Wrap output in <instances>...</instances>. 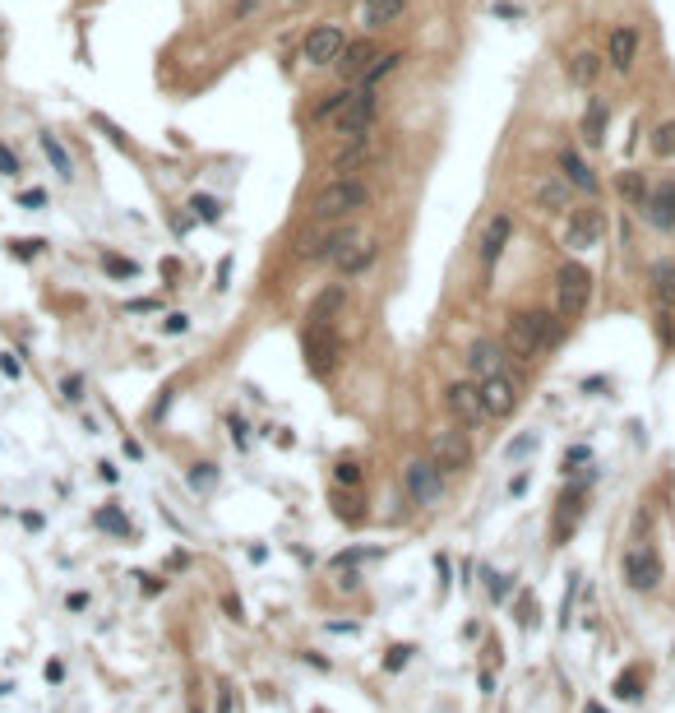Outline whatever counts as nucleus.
I'll return each instance as SVG.
<instances>
[{"label": "nucleus", "instance_id": "6e6d98bb", "mask_svg": "<svg viewBox=\"0 0 675 713\" xmlns=\"http://www.w3.org/2000/svg\"><path fill=\"white\" fill-rule=\"evenodd\" d=\"M583 713H611V709H606V704H597V699H587V704H583Z\"/></svg>", "mask_w": 675, "mask_h": 713}, {"label": "nucleus", "instance_id": "0eeeda50", "mask_svg": "<svg viewBox=\"0 0 675 713\" xmlns=\"http://www.w3.org/2000/svg\"><path fill=\"white\" fill-rule=\"evenodd\" d=\"M430 459H435V468L440 473H462V468L472 464V440H467V431H458V426H444V431H435L430 435Z\"/></svg>", "mask_w": 675, "mask_h": 713}, {"label": "nucleus", "instance_id": "4468645a", "mask_svg": "<svg viewBox=\"0 0 675 713\" xmlns=\"http://www.w3.org/2000/svg\"><path fill=\"white\" fill-rule=\"evenodd\" d=\"M634 61H638V28L615 23V28L606 32V65H611L615 75H629Z\"/></svg>", "mask_w": 675, "mask_h": 713}, {"label": "nucleus", "instance_id": "cd10ccee", "mask_svg": "<svg viewBox=\"0 0 675 713\" xmlns=\"http://www.w3.org/2000/svg\"><path fill=\"white\" fill-rule=\"evenodd\" d=\"M402 61H407L402 51H389V56H375V65H370L366 75H361V88H380V84H384V79H389V75H393V70H398Z\"/></svg>", "mask_w": 675, "mask_h": 713}, {"label": "nucleus", "instance_id": "79ce46f5", "mask_svg": "<svg viewBox=\"0 0 675 713\" xmlns=\"http://www.w3.org/2000/svg\"><path fill=\"white\" fill-rule=\"evenodd\" d=\"M574 598H578V574H569L565 584V602H560V625L569 630V611H574Z\"/></svg>", "mask_w": 675, "mask_h": 713}, {"label": "nucleus", "instance_id": "c85d7f7f", "mask_svg": "<svg viewBox=\"0 0 675 713\" xmlns=\"http://www.w3.org/2000/svg\"><path fill=\"white\" fill-rule=\"evenodd\" d=\"M615 186H620V195H625L634 209H643V204H647V190H652V186L643 181V171H634V167L620 171V181H615Z\"/></svg>", "mask_w": 675, "mask_h": 713}, {"label": "nucleus", "instance_id": "4be33fe9", "mask_svg": "<svg viewBox=\"0 0 675 713\" xmlns=\"http://www.w3.org/2000/svg\"><path fill=\"white\" fill-rule=\"evenodd\" d=\"M601 70H606V61H601L597 51H578L574 61H565V75H569L574 88H592V84L601 79Z\"/></svg>", "mask_w": 675, "mask_h": 713}, {"label": "nucleus", "instance_id": "5fc2aeb1", "mask_svg": "<svg viewBox=\"0 0 675 713\" xmlns=\"http://www.w3.org/2000/svg\"><path fill=\"white\" fill-rule=\"evenodd\" d=\"M522 491H527V473H518V477L509 482V496H522Z\"/></svg>", "mask_w": 675, "mask_h": 713}, {"label": "nucleus", "instance_id": "c03bdc74", "mask_svg": "<svg viewBox=\"0 0 675 713\" xmlns=\"http://www.w3.org/2000/svg\"><path fill=\"white\" fill-rule=\"evenodd\" d=\"M407 658H412V649H407V644L389 649V658H384V672H398V667H407Z\"/></svg>", "mask_w": 675, "mask_h": 713}, {"label": "nucleus", "instance_id": "72a5a7b5", "mask_svg": "<svg viewBox=\"0 0 675 713\" xmlns=\"http://www.w3.org/2000/svg\"><path fill=\"white\" fill-rule=\"evenodd\" d=\"M652 153L657 158H675V121H661L652 135Z\"/></svg>", "mask_w": 675, "mask_h": 713}, {"label": "nucleus", "instance_id": "4c0bfd02", "mask_svg": "<svg viewBox=\"0 0 675 713\" xmlns=\"http://www.w3.org/2000/svg\"><path fill=\"white\" fill-rule=\"evenodd\" d=\"M333 482L338 486H356V482H361V464H352V459L333 464Z\"/></svg>", "mask_w": 675, "mask_h": 713}, {"label": "nucleus", "instance_id": "09e8293b", "mask_svg": "<svg viewBox=\"0 0 675 713\" xmlns=\"http://www.w3.org/2000/svg\"><path fill=\"white\" fill-rule=\"evenodd\" d=\"M19 204H23V209H42V204H46V190H23V195H19Z\"/></svg>", "mask_w": 675, "mask_h": 713}, {"label": "nucleus", "instance_id": "c756f323", "mask_svg": "<svg viewBox=\"0 0 675 713\" xmlns=\"http://www.w3.org/2000/svg\"><path fill=\"white\" fill-rule=\"evenodd\" d=\"M361 162H366V140H347V149L333 158V171L338 176H356Z\"/></svg>", "mask_w": 675, "mask_h": 713}, {"label": "nucleus", "instance_id": "58836bf2", "mask_svg": "<svg viewBox=\"0 0 675 713\" xmlns=\"http://www.w3.org/2000/svg\"><path fill=\"white\" fill-rule=\"evenodd\" d=\"M97 528H107V533H121V538H125V533H130V519H125L121 510H102V514H97Z\"/></svg>", "mask_w": 675, "mask_h": 713}, {"label": "nucleus", "instance_id": "a19ab883", "mask_svg": "<svg viewBox=\"0 0 675 713\" xmlns=\"http://www.w3.org/2000/svg\"><path fill=\"white\" fill-rule=\"evenodd\" d=\"M213 477H217L213 464H195V473H190V486H195V491H208V486H213Z\"/></svg>", "mask_w": 675, "mask_h": 713}, {"label": "nucleus", "instance_id": "393cba45", "mask_svg": "<svg viewBox=\"0 0 675 713\" xmlns=\"http://www.w3.org/2000/svg\"><path fill=\"white\" fill-rule=\"evenodd\" d=\"M643 685H647V667H643V663H629L625 672H620V676H615V685H611V690H615V699L634 704V699L643 695Z\"/></svg>", "mask_w": 675, "mask_h": 713}, {"label": "nucleus", "instance_id": "de8ad7c7", "mask_svg": "<svg viewBox=\"0 0 675 713\" xmlns=\"http://www.w3.org/2000/svg\"><path fill=\"white\" fill-rule=\"evenodd\" d=\"M0 176H19V158L0 144Z\"/></svg>", "mask_w": 675, "mask_h": 713}, {"label": "nucleus", "instance_id": "2f4dec72", "mask_svg": "<svg viewBox=\"0 0 675 713\" xmlns=\"http://www.w3.org/2000/svg\"><path fill=\"white\" fill-rule=\"evenodd\" d=\"M333 514H338V519H347V524H361V519H366V500L356 496V491H352V496L338 491V496H333Z\"/></svg>", "mask_w": 675, "mask_h": 713}, {"label": "nucleus", "instance_id": "c9c22d12", "mask_svg": "<svg viewBox=\"0 0 675 713\" xmlns=\"http://www.w3.org/2000/svg\"><path fill=\"white\" fill-rule=\"evenodd\" d=\"M102 269H107L111 278H135V274H139V264H135V260H121V255H111V250L102 255Z\"/></svg>", "mask_w": 675, "mask_h": 713}, {"label": "nucleus", "instance_id": "8fccbe9b", "mask_svg": "<svg viewBox=\"0 0 675 713\" xmlns=\"http://www.w3.org/2000/svg\"><path fill=\"white\" fill-rule=\"evenodd\" d=\"M227 431H231V440H236V445H246V440H250V435H246V421H241V417H227Z\"/></svg>", "mask_w": 675, "mask_h": 713}, {"label": "nucleus", "instance_id": "3c124183", "mask_svg": "<svg viewBox=\"0 0 675 713\" xmlns=\"http://www.w3.org/2000/svg\"><path fill=\"white\" fill-rule=\"evenodd\" d=\"M162 329H167V334H185L190 320H185V315H167V325H162Z\"/></svg>", "mask_w": 675, "mask_h": 713}, {"label": "nucleus", "instance_id": "ddd939ff", "mask_svg": "<svg viewBox=\"0 0 675 713\" xmlns=\"http://www.w3.org/2000/svg\"><path fill=\"white\" fill-rule=\"evenodd\" d=\"M467 371H472V380L509 375V352H505V343H495V339H476L472 348H467Z\"/></svg>", "mask_w": 675, "mask_h": 713}, {"label": "nucleus", "instance_id": "e433bc0d", "mask_svg": "<svg viewBox=\"0 0 675 713\" xmlns=\"http://www.w3.org/2000/svg\"><path fill=\"white\" fill-rule=\"evenodd\" d=\"M347 97H352V88H338V93H329L320 107H315V121H329L333 111H342V107H347Z\"/></svg>", "mask_w": 675, "mask_h": 713}, {"label": "nucleus", "instance_id": "37998d69", "mask_svg": "<svg viewBox=\"0 0 675 713\" xmlns=\"http://www.w3.org/2000/svg\"><path fill=\"white\" fill-rule=\"evenodd\" d=\"M370 551H361V546H352V551H338L333 556V570H352V565H361Z\"/></svg>", "mask_w": 675, "mask_h": 713}, {"label": "nucleus", "instance_id": "4d7b16f0", "mask_svg": "<svg viewBox=\"0 0 675 713\" xmlns=\"http://www.w3.org/2000/svg\"><path fill=\"white\" fill-rule=\"evenodd\" d=\"M217 713H231V695L222 690V699H217Z\"/></svg>", "mask_w": 675, "mask_h": 713}, {"label": "nucleus", "instance_id": "bf43d9fd", "mask_svg": "<svg viewBox=\"0 0 675 713\" xmlns=\"http://www.w3.org/2000/svg\"><path fill=\"white\" fill-rule=\"evenodd\" d=\"M671 339H675V334H671Z\"/></svg>", "mask_w": 675, "mask_h": 713}, {"label": "nucleus", "instance_id": "ea45409f", "mask_svg": "<svg viewBox=\"0 0 675 713\" xmlns=\"http://www.w3.org/2000/svg\"><path fill=\"white\" fill-rule=\"evenodd\" d=\"M486 589H491L495 602H505L509 593H513V574H486Z\"/></svg>", "mask_w": 675, "mask_h": 713}, {"label": "nucleus", "instance_id": "603ef678", "mask_svg": "<svg viewBox=\"0 0 675 713\" xmlns=\"http://www.w3.org/2000/svg\"><path fill=\"white\" fill-rule=\"evenodd\" d=\"M79 389H84V380H79V375H70V380H65V399H84Z\"/></svg>", "mask_w": 675, "mask_h": 713}, {"label": "nucleus", "instance_id": "a18cd8bd", "mask_svg": "<svg viewBox=\"0 0 675 713\" xmlns=\"http://www.w3.org/2000/svg\"><path fill=\"white\" fill-rule=\"evenodd\" d=\"M587 459H592V450H587V445H574V450H565V473H574V468L587 464Z\"/></svg>", "mask_w": 675, "mask_h": 713}, {"label": "nucleus", "instance_id": "7ed1b4c3", "mask_svg": "<svg viewBox=\"0 0 675 713\" xmlns=\"http://www.w3.org/2000/svg\"><path fill=\"white\" fill-rule=\"evenodd\" d=\"M301 356H306V371L324 380V375L338 366V356H342L338 329L333 325H306V334H301Z\"/></svg>", "mask_w": 675, "mask_h": 713}, {"label": "nucleus", "instance_id": "7c9ffc66", "mask_svg": "<svg viewBox=\"0 0 675 713\" xmlns=\"http://www.w3.org/2000/svg\"><path fill=\"white\" fill-rule=\"evenodd\" d=\"M42 153H46V162L56 167V176H65V181L75 176V162H70V153L61 149V140H56V135H42Z\"/></svg>", "mask_w": 675, "mask_h": 713}, {"label": "nucleus", "instance_id": "5701e85b", "mask_svg": "<svg viewBox=\"0 0 675 713\" xmlns=\"http://www.w3.org/2000/svg\"><path fill=\"white\" fill-rule=\"evenodd\" d=\"M402 15H407V0H366L361 23H366L370 32H380V28H389V23H398Z\"/></svg>", "mask_w": 675, "mask_h": 713}, {"label": "nucleus", "instance_id": "a878e982", "mask_svg": "<svg viewBox=\"0 0 675 713\" xmlns=\"http://www.w3.org/2000/svg\"><path fill=\"white\" fill-rule=\"evenodd\" d=\"M375 255H380V246H375V241H366V246H352L342 260H338V274H342V278H356V274H366L370 264H375Z\"/></svg>", "mask_w": 675, "mask_h": 713}, {"label": "nucleus", "instance_id": "9b49d317", "mask_svg": "<svg viewBox=\"0 0 675 713\" xmlns=\"http://www.w3.org/2000/svg\"><path fill=\"white\" fill-rule=\"evenodd\" d=\"M342 47H347V32L338 28V23H320V28H310L306 42H301V61L315 65V70H324V65L338 61V51H342Z\"/></svg>", "mask_w": 675, "mask_h": 713}, {"label": "nucleus", "instance_id": "6e6552de", "mask_svg": "<svg viewBox=\"0 0 675 713\" xmlns=\"http://www.w3.org/2000/svg\"><path fill=\"white\" fill-rule=\"evenodd\" d=\"M606 232V213L601 209H569L565 213V250H592Z\"/></svg>", "mask_w": 675, "mask_h": 713}, {"label": "nucleus", "instance_id": "412c9836", "mask_svg": "<svg viewBox=\"0 0 675 713\" xmlns=\"http://www.w3.org/2000/svg\"><path fill=\"white\" fill-rule=\"evenodd\" d=\"M606 125H611V102H606V97H592V102H587V111H583V125H578L583 144L601 149V144H606Z\"/></svg>", "mask_w": 675, "mask_h": 713}, {"label": "nucleus", "instance_id": "1a4fd4ad", "mask_svg": "<svg viewBox=\"0 0 675 713\" xmlns=\"http://www.w3.org/2000/svg\"><path fill=\"white\" fill-rule=\"evenodd\" d=\"M375 107H380V93H375V88H352L347 107H342V116H338V135H347V140H366L370 121H375Z\"/></svg>", "mask_w": 675, "mask_h": 713}, {"label": "nucleus", "instance_id": "49530a36", "mask_svg": "<svg viewBox=\"0 0 675 713\" xmlns=\"http://www.w3.org/2000/svg\"><path fill=\"white\" fill-rule=\"evenodd\" d=\"M518 625H537V598H527V593L518 602Z\"/></svg>", "mask_w": 675, "mask_h": 713}, {"label": "nucleus", "instance_id": "864d4df0", "mask_svg": "<svg viewBox=\"0 0 675 713\" xmlns=\"http://www.w3.org/2000/svg\"><path fill=\"white\" fill-rule=\"evenodd\" d=\"M329 630H333V635H356V620H333Z\"/></svg>", "mask_w": 675, "mask_h": 713}, {"label": "nucleus", "instance_id": "473e14b6", "mask_svg": "<svg viewBox=\"0 0 675 713\" xmlns=\"http://www.w3.org/2000/svg\"><path fill=\"white\" fill-rule=\"evenodd\" d=\"M537 445H541L537 431H522V435H513V440L505 445V459H509V464H518V459H527V454H537Z\"/></svg>", "mask_w": 675, "mask_h": 713}, {"label": "nucleus", "instance_id": "423d86ee", "mask_svg": "<svg viewBox=\"0 0 675 713\" xmlns=\"http://www.w3.org/2000/svg\"><path fill=\"white\" fill-rule=\"evenodd\" d=\"M513 325L522 329V339L532 343V352H551V348L565 343V325H569V320H560V315H551V310H513Z\"/></svg>", "mask_w": 675, "mask_h": 713}, {"label": "nucleus", "instance_id": "a211bd4d", "mask_svg": "<svg viewBox=\"0 0 675 713\" xmlns=\"http://www.w3.org/2000/svg\"><path fill=\"white\" fill-rule=\"evenodd\" d=\"M509 236H513V218H509V213H495L491 222H486V232H481V264H486V269H495V264H500V255H505V246H509Z\"/></svg>", "mask_w": 675, "mask_h": 713}, {"label": "nucleus", "instance_id": "aec40b11", "mask_svg": "<svg viewBox=\"0 0 675 713\" xmlns=\"http://www.w3.org/2000/svg\"><path fill=\"white\" fill-rule=\"evenodd\" d=\"M555 162H560V171H565L560 181H569V190H578V195H597V190H601V181L592 176V167H587L574 149H560V158H555Z\"/></svg>", "mask_w": 675, "mask_h": 713}, {"label": "nucleus", "instance_id": "b1692460", "mask_svg": "<svg viewBox=\"0 0 675 713\" xmlns=\"http://www.w3.org/2000/svg\"><path fill=\"white\" fill-rule=\"evenodd\" d=\"M537 209H541V213H569V209H574V190H569V181H541V186H537Z\"/></svg>", "mask_w": 675, "mask_h": 713}, {"label": "nucleus", "instance_id": "f704fd0d", "mask_svg": "<svg viewBox=\"0 0 675 713\" xmlns=\"http://www.w3.org/2000/svg\"><path fill=\"white\" fill-rule=\"evenodd\" d=\"M190 213L204 218V222H217V218H222V204H217L213 195H195V200H190Z\"/></svg>", "mask_w": 675, "mask_h": 713}, {"label": "nucleus", "instance_id": "f257e3e1", "mask_svg": "<svg viewBox=\"0 0 675 713\" xmlns=\"http://www.w3.org/2000/svg\"><path fill=\"white\" fill-rule=\"evenodd\" d=\"M361 209H370V186H366V181H356V176H338V181H329V186L315 195V204H310V213L320 218V222L352 218V213H361Z\"/></svg>", "mask_w": 675, "mask_h": 713}, {"label": "nucleus", "instance_id": "bb28decb", "mask_svg": "<svg viewBox=\"0 0 675 713\" xmlns=\"http://www.w3.org/2000/svg\"><path fill=\"white\" fill-rule=\"evenodd\" d=\"M652 296L661 306H675V260H661L652 269Z\"/></svg>", "mask_w": 675, "mask_h": 713}, {"label": "nucleus", "instance_id": "39448f33", "mask_svg": "<svg viewBox=\"0 0 675 713\" xmlns=\"http://www.w3.org/2000/svg\"><path fill=\"white\" fill-rule=\"evenodd\" d=\"M402 491L412 505H440L444 500V473L435 468V459H412V464L402 468Z\"/></svg>", "mask_w": 675, "mask_h": 713}, {"label": "nucleus", "instance_id": "dca6fc26", "mask_svg": "<svg viewBox=\"0 0 675 713\" xmlns=\"http://www.w3.org/2000/svg\"><path fill=\"white\" fill-rule=\"evenodd\" d=\"M375 56H380V51H375V42H370V37H352L347 47L338 51V61H333V65H338V75H342V84L361 79V75L370 70V65H375Z\"/></svg>", "mask_w": 675, "mask_h": 713}, {"label": "nucleus", "instance_id": "f3484780", "mask_svg": "<svg viewBox=\"0 0 675 713\" xmlns=\"http://www.w3.org/2000/svg\"><path fill=\"white\" fill-rule=\"evenodd\" d=\"M643 218L657 227V232H675V181H661V186L647 190Z\"/></svg>", "mask_w": 675, "mask_h": 713}, {"label": "nucleus", "instance_id": "f03ea898", "mask_svg": "<svg viewBox=\"0 0 675 713\" xmlns=\"http://www.w3.org/2000/svg\"><path fill=\"white\" fill-rule=\"evenodd\" d=\"M592 301V274L578 260H565L555 274V315L560 320H578Z\"/></svg>", "mask_w": 675, "mask_h": 713}, {"label": "nucleus", "instance_id": "f8f14e48", "mask_svg": "<svg viewBox=\"0 0 675 713\" xmlns=\"http://www.w3.org/2000/svg\"><path fill=\"white\" fill-rule=\"evenodd\" d=\"M352 246H356V227H352V222H342V227H333V232H324V236H315V241H306L296 255H301V260H310V264H329V260L338 264Z\"/></svg>", "mask_w": 675, "mask_h": 713}, {"label": "nucleus", "instance_id": "6ab92c4d", "mask_svg": "<svg viewBox=\"0 0 675 713\" xmlns=\"http://www.w3.org/2000/svg\"><path fill=\"white\" fill-rule=\"evenodd\" d=\"M342 310H347V283H329V287L310 301L306 320H310V325H333Z\"/></svg>", "mask_w": 675, "mask_h": 713}, {"label": "nucleus", "instance_id": "9d476101", "mask_svg": "<svg viewBox=\"0 0 675 713\" xmlns=\"http://www.w3.org/2000/svg\"><path fill=\"white\" fill-rule=\"evenodd\" d=\"M444 408L462 421V426H486V421H491V412H486V403H481L476 380H453V385L444 389Z\"/></svg>", "mask_w": 675, "mask_h": 713}, {"label": "nucleus", "instance_id": "2eb2a0df", "mask_svg": "<svg viewBox=\"0 0 675 713\" xmlns=\"http://www.w3.org/2000/svg\"><path fill=\"white\" fill-rule=\"evenodd\" d=\"M476 389H481V403H486V412H491V417H509V412L518 408V385H513L509 375L476 380Z\"/></svg>", "mask_w": 675, "mask_h": 713}, {"label": "nucleus", "instance_id": "13d9d810", "mask_svg": "<svg viewBox=\"0 0 675 713\" xmlns=\"http://www.w3.org/2000/svg\"><path fill=\"white\" fill-rule=\"evenodd\" d=\"M292 5H301V0H292Z\"/></svg>", "mask_w": 675, "mask_h": 713}, {"label": "nucleus", "instance_id": "20e7f679", "mask_svg": "<svg viewBox=\"0 0 675 713\" xmlns=\"http://www.w3.org/2000/svg\"><path fill=\"white\" fill-rule=\"evenodd\" d=\"M661 579H666V565H661V551L652 542H638L625 551V584L634 593H657Z\"/></svg>", "mask_w": 675, "mask_h": 713}]
</instances>
